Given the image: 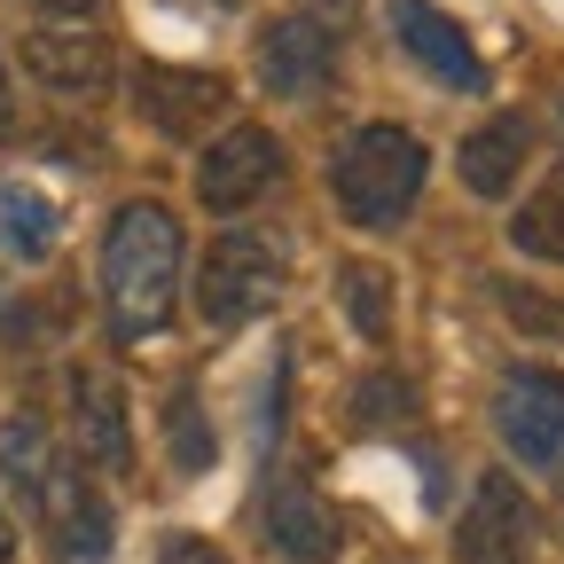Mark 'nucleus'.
<instances>
[{"mask_svg":"<svg viewBox=\"0 0 564 564\" xmlns=\"http://www.w3.org/2000/svg\"><path fill=\"white\" fill-rule=\"evenodd\" d=\"M181 291V220L165 204H118V220L102 236V299H110V329L118 337H150L165 329Z\"/></svg>","mask_w":564,"mask_h":564,"instance_id":"f257e3e1","label":"nucleus"},{"mask_svg":"<svg viewBox=\"0 0 564 564\" xmlns=\"http://www.w3.org/2000/svg\"><path fill=\"white\" fill-rule=\"evenodd\" d=\"M228 110L220 70H188V63H150L141 70V118L173 141H204V126Z\"/></svg>","mask_w":564,"mask_h":564,"instance_id":"9d476101","label":"nucleus"},{"mask_svg":"<svg viewBox=\"0 0 564 564\" xmlns=\"http://www.w3.org/2000/svg\"><path fill=\"white\" fill-rule=\"evenodd\" d=\"M361 423H408V384L369 377V384H361Z\"/></svg>","mask_w":564,"mask_h":564,"instance_id":"aec40b11","label":"nucleus"},{"mask_svg":"<svg viewBox=\"0 0 564 564\" xmlns=\"http://www.w3.org/2000/svg\"><path fill=\"white\" fill-rule=\"evenodd\" d=\"M32 510H40V525H47V541H55L63 564H102L110 556V502L87 486V470L70 455H55V470L32 494Z\"/></svg>","mask_w":564,"mask_h":564,"instance_id":"423d86ee","label":"nucleus"},{"mask_svg":"<svg viewBox=\"0 0 564 564\" xmlns=\"http://www.w3.org/2000/svg\"><path fill=\"white\" fill-rule=\"evenodd\" d=\"M40 9H47V17H87L95 0H40Z\"/></svg>","mask_w":564,"mask_h":564,"instance_id":"5701e85b","label":"nucleus"},{"mask_svg":"<svg viewBox=\"0 0 564 564\" xmlns=\"http://www.w3.org/2000/svg\"><path fill=\"white\" fill-rule=\"evenodd\" d=\"M384 17H392V40L432 70V79H447V87H486V63H478V47H470V32L447 17V9H432V0H384Z\"/></svg>","mask_w":564,"mask_h":564,"instance_id":"9b49d317","label":"nucleus"},{"mask_svg":"<svg viewBox=\"0 0 564 564\" xmlns=\"http://www.w3.org/2000/svg\"><path fill=\"white\" fill-rule=\"evenodd\" d=\"M70 408H79V455L95 463V470H133V423H126V392H118V377H102V369H79L70 377Z\"/></svg>","mask_w":564,"mask_h":564,"instance_id":"ddd939ff","label":"nucleus"},{"mask_svg":"<svg viewBox=\"0 0 564 564\" xmlns=\"http://www.w3.org/2000/svg\"><path fill=\"white\" fill-rule=\"evenodd\" d=\"M165 432H173V463L181 470H212V440H204V423H196V392L181 384L173 408H165Z\"/></svg>","mask_w":564,"mask_h":564,"instance_id":"a211bd4d","label":"nucleus"},{"mask_svg":"<svg viewBox=\"0 0 564 564\" xmlns=\"http://www.w3.org/2000/svg\"><path fill=\"white\" fill-rule=\"evenodd\" d=\"M337 518H329V502L306 486V478H274V494H267V549L274 556H291V564H329L337 556Z\"/></svg>","mask_w":564,"mask_h":564,"instance_id":"f8f14e48","label":"nucleus"},{"mask_svg":"<svg viewBox=\"0 0 564 564\" xmlns=\"http://www.w3.org/2000/svg\"><path fill=\"white\" fill-rule=\"evenodd\" d=\"M494 432L525 470H564V377L556 369H510L494 392Z\"/></svg>","mask_w":564,"mask_h":564,"instance_id":"39448f33","label":"nucleus"},{"mask_svg":"<svg viewBox=\"0 0 564 564\" xmlns=\"http://www.w3.org/2000/svg\"><path fill=\"white\" fill-rule=\"evenodd\" d=\"M0 251L9 259H47L55 251V204L32 181H0Z\"/></svg>","mask_w":564,"mask_h":564,"instance_id":"2eb2a0df","label":"nucleus"},{"mask_svg":"<svg viewBox=\"0 0 564 564\" xmlns=\"http://www.w3.org/2000/svg\"><path fill=\"white\" fill-rule=\"evenodd\" d=\"M510 243L525 251V259H549V267H564V188H541L518 220H510Z\"/></svg>","mask_w":564,"mask_h":564,"instance_id":"f3484780","label":"nucleus"},{"mask_svg":"<svg viewBox=\"0 0 564 564\" xmlns=\"http://www.w3.org/2000/svg\"><path fill=\"white\" fill-rule=\"evenodd\" d=\"M306 9H314V17H345V9H352V0H306Z\"/></svg>","mask_w":564,"mask_h":564,"instance_id":"393cba45","label":"nucleus"},{"mask_svg":"<svg viewBox=\"0 0 564 564\" xmlns=\"http://www.w3.org/2000/svg\"><path fill=\"white\" fill-rule=\"evenodd\" d=\"M158 564H228V549H212L204 533H165Z\"/></svg>","mask_w":564,"mask_h":564,"instance_id":"412c9836","label":"nucleus"},{"mask_svg":"<svg viewBox=\"0 0 564 564\" xmlns=\"http://www.w3.org/2000/svg\"><path fill=\"white\" fill-rule=\"evenodd\" d=\"M525 150H533L525 118H486V126L463 141V188H470V196H510L518 173H525Z\"/></svg>","mask_w":564,"mask_h":564,"instance_id":"4468645a","label":"nucleus"},{"mask_svg":"<svg viewBox=\"0 0 564 564\" xmlns=\"http://www.w3.org/2000/svg\"><path fill=\"white\" fill-rule=\"evenodd\" d=\"M533 502L510 470H486L463 502V525H455V564H533Z\"/></svg>","mask_w":564,"mask_h":564,"instance_id":"20e7f679","label":"nucleus"},{"mask_svg":"<svg viewBox=\"0 0 564 564\" xmlns=\"http://www.w3.org/2000/svg\"><path fill=\"white\" fill-rule=\"evenodd\" d=\"M55 455L63 447H55V432H47L40 415H9V423H0V478H9L24 502L40 494V478L55 470Z\"/></svg>","mask_w":564,"mask_h":564,"instance_id":"dca6fc26","label":"nucleus"},{"mask_svg":"<svg viewBox=\"0 0 564 564\" xmlns=\"http://www.w3.org/2000/svg\"><path fill=\"white\" fill-rule=\"evenodd\" d=\"M24 70H32L47 95H70V102H95V95H110V79H118L102 32H79V24L32 32V40H24Z\"/></svg>","mask_w":564,"mask_h":564,"instance_id":"1a4fd4ad","label":"nucleus"},{"mask_svg":"<svg viewBox=\"0 0 564 564\" xmlns=\"http://www.w3.org/2000/svg\"><path fill=\"white\" fill-rule=\"evenodd\" d=\"M423 173H432V158L408 126H361L329 158V196L352 228H400L408 204L423 196Z\"/></svg>","mask_w":564,"mask_h":564,"instance_id":"f03ea898","label":"nucleus"},{"mask_svg":"<svg viewBox=\"0 0 564 564\" xmlns=\"http://www.w3.org/2000/svg\"><path fill=\"white\" fill-rule=\"evenodd\" d=\"M17 556V525H9V510H0V564Z\"/></svg>","mask_w":564,"mask_h":564,"instance_id":"b1692460","label":"nucleus"},{"mask_svg":"<svg viewBox=\"0 0 564 564\" xmlns=\"http://www.w3.org/2000/svg\"><path fill=\"white\" fill-rule=\"evenodd\" d=\"M556 188H564V165H556Z\"/></svg>","mask_w":564,"mask_h":564,"instance_id":"a878e982","label":"nucleus"},{"mask_svg":"<svg viewBox=\"0 0 564 564\" xmlns=\"http://www.w3.org/2000/svg\"><path fill=\"white\" fill-rule=\"evenodd\" d=\"M282 282H291V251L259 228H228L196 259V314L212 329H243L282 299Z\"/></svg>","mask_w":564,"mask_h":564,"instance_id":"7ed1b4c3","label":"nucleus"},{"mask_svg":"<svg viewBox=\"0 0 564 564\" xmlns=\"http://www.w3.org/2000/svg\"><path fill=\"white\" fill-rule=\"evenodd\" d=\"M274 181H282V141H274L267 126H228V133L204 150V165H196L204 212H243V204H259Z\"/></svg>","mask_w":564,"mask_h":564,"instance_id":"0eeeda50","label":"nucleus"},{"mask_svg":"<svg viewBox=\"0 0 564 564\" xmlns=\"http://www.w3.org/2000/svg\"><path fill=\"white\" fill-rule=\"evenodd\" d=\"M345 306H352V329L361 337H384V267H345Z\"/></svg>","mask_w":564,"mask_h":564,"instance_id":"6ab92c4d","label":"nucleus"},{"mask_svg":"<svg viewBox=\"0 0 564 564\" xmlns=\"http://www.w3.org/2000/svg\"><path fill=\"white\" fill-rule=\"evenodd\" d=\"M9 110H17V87H9V55H0V126H9Z\"/></svg>","mask_w":564,"mask_h":564,"instance_id":"4be33fe9","label":"nucleus"},{"mask_svg":"<svg viewBox=\"0 0 564 564\" xmlns=\"http://www.w3.org/2000/svg\"><path fill=\"white\" fill-rule=\"evenodd\" d=\"M329 70H337V32L322 17H274L259 32V79H267V95L314 102L329 87Z\"/></svg>","mask_w":564,"mask_h":564,"instance_id":"6e6552de","label":"nucleus"}]
</instances>
